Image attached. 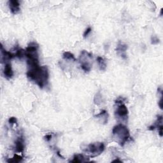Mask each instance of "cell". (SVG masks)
I'll use <instances>...</instances> for the list:
<instances>
[{
    "label": "cell",
    "mask_w": 163,
    "mask_h": 163,
    "mask_svg": "<svg viewBox=\"0 0 163 163\" xmlns=\"http://www.w3.org/2000/svg\"><path fill=\"white\" fill-rule=\"evenodd\" d=\"M26 75L31 81L34 82L41 89L48 85L49 74L48 68L46 66H40V65H37L29 68Z\"/></svg>",
    "instance_id": "1"
},
{
    "label": "cell",
    "mask_w": 163,
    "mask_h": 163,
    "mask_svg": "<svg viewBox=\"0 0 163 163\" xmlns=\"http://www.w3.org/2000/svg\"><path fill=\"white\" fill-rule=\"evenodd\" d=\"M38 46L36 42H31L26 49V57L27 58V64L29 68L39 65L38 59Z\"/></svg>",
    "instance_id": "2"
},
{
    "label": "cell",
    "mask_w": 163,
    "mask_h": 163,
    "mask_svg": "<svg viewBox=\"0 0 163 163\" xmlns=\"http://www.w3.org/2000/svg\"><path fill=\"white\" fill-rule=\"evenodd\" d=\"M112 134L116 139V141L121 147L125 145L130 138L129 129L126 126L122 124H118L114 127L112 129Z\"/></svg>",
    "instance_id": "3"
},
{
    "label": "cell",
    "mask_w": 163,
    "mask_h": 163,
    "mask_svg": "<svg viewBox=\"0 0 163 163\" xmlns=\"http://www.w3.org/2000/svg\"><path fill=\"white\" fill-rule=\"evenodd\" d=\"M105 149L104 144L102 142H96L85 146L82 150L87 154L90 157H94L102 154Z\"/></svg>",
    "instance_id": "4"
},
{
    "label": "cell",
    "mask_w": 163,
    "mask_h": 163,
    "mask_svg": "<svg viewBox=\"0 0 163 163\" xmlns=\"http://www.w3.org/2000/svg\"><path fill=\"white\" fill-rule=\"evenodd\" d=\"M92 54L88 52L86 50H82L79 56V63L80 64L81 68L83 70L88 73L91 71L92 68Z\"/></svg>",
    "instance_id": "5"
},
{
    "label": "cell",
    "mask_w": 163,
    "mask_h": 163,
    "mask_svg": "<svg viewBox=\"0 0 163 163\" xmlns=\"http://www.w3.org/2000/svg\"><path fill=\"white\" fill-rule=\"evenodd\" d=\"M128 115V109L125 104H119L115 110V115L119 118H126Z\"/></svg>",
    "instance_id": "6"
},
{
    "label": "cell",
    "mask_w": 163,
    "mask_h": 163,
    "mask_svg": "<svg viewBox=\"0 0 163 163\" xmlns=\"http://www.w3.org/2000/svg\"><path fill=\"white\" fill-rule=\"evenodd\" d=\"M9 5L11 12L13 14H17L21 10L20 3L18 0H10L9 1Z\"/></svg>",
    "instance_id": "7"
},
{
    "label": "cell",
    "mask_w": 163,
    "mask_h": 163,
    "mask_svg": "<svg viewBox=\"0 0 163 163\" xmlns=\"http://www.w3.org/2000/svg\"><path fill=\"white\" fill-rule=\"evenodd\" d=\"M127 49V46L126 44H122V42L119 41V44H117V48H116V51L118 55H120L123 59H126L127 55H126V50Z\"/></svg>",
    "instance_id": "8"
},
{
    "label": "cell",
    "mask_w": 163,
    "mask_h": 163,
    "mask_svg": "<svg viewBox=\"0 0 163 163\" xmlns=\"http://www.w3.org/2000/svg\"><path fill=\"white\" fill-rule=\"evenodd\" d=\"M4 75L7 79H10L12 78L14 76V71L12 68H11V64L10 62H7L5 63V66L3 69Z\"/></svg>",
    "instance_id": "9"
},
{
    "label": "cell",
    "mask_w": 163,
    "mask_h": 163,
    "mask_svg": "<svg viewBox=\"0 0 163 163\" xmlns=\"http://www.w3.org/2000/svg\"><path fill=\"white\" fill-rule=\"evenodd\" d=\"M15 151L19 153H22L24 150V140L22 137H19L15 142Z\"/></svg>",
    "instance_id": "10"
},
{
    "label": "cell",
    "mask_w": 163,
    "mask_h": 163,
    "mask_svg": "<svg viewBox=\"0 0 163 163\" xmlns=\"http://www.w3.org/2000/svg\"><path fill=\"white\" fill-rule=\"evenodd\" d=\"M89 159L87 157H85L83 154H75L73 157V159L69 162H75V163H80V162H89Z\"/></svg>",
    "instance_id": "11"
},
{
    "label": "cell",
    "mask_w": 163,
    "mask_h": 163,
    "mask_svg": "<svg viewBox=\"0 0 163 163\" xmlns=\"http://www.w3.org/2000/svg\"><path fill=\"white\" fill-rule=\"evenodd\" d=\"M97 63L98 64L99 69L101 71H104L107 68V61L104 59V58L101 56H98L96 59Z\"/></svg>",
    "instance_id": "12"
},
{
    "label": "cell",
    "mask_w": 163,
    "mask_h": 163,
    "mask_svg": "<svg viewBox=\"0 0 163 163\" xmlns=\"http://www.w3.org/2000/svg\"><path fill=\"white\" fill-rule=\"evenodd\" d=\"M96 117L100 119V121H102L104 124H105L108 122V112L106 110H102L100 112L99 114L97 115Z\"/></svg>",
    "instance_id": "13"
},
{
    "label": "cell",
    "mask_w": 163,
    "mask_h": 163,
    "mask_svg": "<svg viewBox=\"0 0 163 163\" xmlns=\"http://www.w3.org/2000/svg\"><path fill=\"white\" fill-rule=\"evenodd\" d=\"M162 125V115H159L157 119L156 122H155L154 124L153 125L150 126V127H149V130L150 131H154L157 128L159 127H160Z\"/></svg>",
    "instance_id": "14"
},
{
    "label": "cell",
    "mask_w": 163,
    "mask_h": 163,
    "mask_svg": "<svg viewBox=\"0 0 163 163\" xmlns=\"http://www.w3.org/2000/svg\"><path fill=\"white\" fill-rule=\"evenodd\" d=\"M14 55L15 57H17L19 59H22L24 57H26V50L22 49H18L16 50V52L14 53Z\"/></svg>",
    "instance_id": "15"
},
{
    "label": "cell",
    "mask_w": 163,
    "mask_h": 163,
    "mask_svg": "<svg viewBox=\"0 0 163 163\" xmlns=\"http://www.w3.org/2000/svg\"><path fill=\"white\" fill-rule=\"evenodd\" d=\"M22 160H23V157L22 156H19V155H17V154H15L12 158L8 159L7 162H9V163H10V162L11 163V162L18 163V162H21Z\"/></svg>",
    "instance_id": "16"
},
{
    "label": "cell",
    "mask_w": 163,
    "mask_h": 163,
    "mask_svg": "<svg viewBox=\"0 0 163 163\" xmlns=\"http://www.w3.org/2000/svg\"><path fill=\"white\" fill-rule=\"evenodd\" d=\"M63 57V59H64L65 60H69V61H76L74 55L69 52H64Z\"/></svg>",
    "instance_id": "17"
},
{
    "label": "cell",
    "mask_w": 163,
    "mask_h": 163,
    "mask_svg": "<svg viewBox=\"0 0 163 163\" xmlns=\"http://www.w3.org/2000/svg\"><path fill=\"white\" fill-rule=\"evenodd\" d=\"M102 95L100 94V93H98V94H97L95 96V98H94V103L96 104H99L101 103H102Z\"/></svg>",
    "instance_id": "18"
},
{
    "label": "cell",
    "mask_w": 163,
    "mask_h": 163,
    "mask_svg": "<svg viewBox=\"0 0 163 163\" xmlns=\"http://www.w3.org/2000/svg\"><path fill=\"white\" fill-rule=\"evenodd\" d=\"M151 43H152V44L153 45L157 44L159 43V39L157 36H152V38H151Z\"/></svg>",
    "instance_id": "19"
},
{
    "label": "cell",
    "mask_w": 163,
    "mask_h": 163,
    "mask_svg": "<svg viewBox=\"0 0 163 163\" xmlns=\"http://www.w3.org/2000/svg\"><path fill=\"white\" fill-rule=\"evenodd\" d=\"M91 31H92V29H91V27H89V28H87L86 29H85V31L84 33V34H83L84 37L87 38V36L89 35V34L91 32Z\"/></svg>",
    "instance_id": "20"
},
{
    "label": "cell",
    "mask_w": 163,
    "mask_h": 163,
    "mask_svg": "<svg viewBox=\"0 0 163 163\" xmlns=\"http://www.w3.org/2000/svg\"><path fill=\"white\" fill-rule=\"evenodd\" d=\"M9 122L10 124H16L17 123V119L15 117H10L9 120Z\"/></svg>",
    "instance_id": "21"
},
{
    "label": "cell",
    "mask_w": 163,
    "mask_h": 163,
    "mask_svg": "<svg viewBox=\"0 0 163 163\" xmlns=\"http://www.w3.org/2000/svg\"><path fill=\"white\" fill-rule=\"evenodd\" d=\"M162 129H163V127H162V125L160 127H159L157 128V129H158V132H159V136L161 137H162V136H163V133H162Z\"/></svg>",
    "instance_id": "22"
},
{
    "label": "cell",
    "mask_w": 163,
    "mask_h": 163,
    "mask_svg": "<svg viewBox=\"0 0 163 163\" xmlns=\"http://www.w3.org/2000/svg\"><path fill=\"white\" fill-rule=\"evenodd\" d=\"M46 141H47V142H49L50 139H51L52 138V135H50V134H48V135H46L45 137H44Z\"/></svg>",
    "instance_id": "23"
},
{
    "label": "cell",
    "mask_w": 163,
    "mask_h": 163,
    "mask_svg": "<svg viewBox=\"0 0 163 163\" xmlns=\"http://www.w3.org/2000/svg\"><path fill=\"white\" fill-rule=\"evenodd\" d=\"M159 106L161 109H162V95L161 96V99L159 102Z\"/></svg>",
    "instance_id": "24"
},
{
    "label": "cell",
    "mask_w": 163,
    "mask_h": 163,
    "mask_svg": "<svg viewBox=\"0 0 163 163\" xmlns=\"http://www.w3.org/2000/svg\"><path fill=\"white\" fill-rule=\"evenodd\" d=\"M112 162H122V161H121V160L117 159H115V160L113 161H112Z\"/></svg>",
    "instance_id": "25"
},
{
    "label": "cell",
    "mask_w": 163,
    "mask_h": 163,
    "mask_svg": "<svg viewBox=\"0 0 163 163\" xmlns=\"http://www.w3.org/2000/svg\"><path fill=\"white\" fill-rule=\"evenodd\" d=\"M162 15V9H161V15Z\"/></svg>",
    "instance_id": "26"
}]
</instances>
